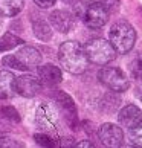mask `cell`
<instances>
[{"label":"cell","mask_w":142,"mask_h":148,"mask_svg":"<svg viewBox=\"0 0 142 148\" xmlns=\"http://www.w3.org/2000/svg\"><path fill=\"white\" fill-rule=\"evenodd\" d=\"M58 60L63 69H66L69 73L80 75L86 72L89 60H87L84 46H81L78 41H64L58 49Z\"/></svg>","instance_id":"1"},{"label":"cell","mask_w":142,"mask_h":148,"mask_svg":"<svg viewBox=\"0 0 142 148\" xmlns=\"http://www.w3.org/2000/svg\"><path fill=\"white\" fill-rule=\"evenodd\" d=\"M108 41L112 43L116 53H128L134 46L136 31L128 21L118 20V21H115L110 28Z\"/></svg>","instance_id":"2"},{"label":"cell","mask_w":142,"mask_h":148,"mask_svg":"<svg viewBox=\"0 0 142 148\" xmlns=\"http://www.w3.org/2000/svg\"><path fill=\"white\" fill-rule=\"evenodd\" d=\"M84 51L89 63H93L98 66H106L116 58L115 47L112 46L110 41L104 40V38H92V40H89L84 46Z\"/></svg>","instance_id":"3"},{"label":"cell","mask_w":142,"mask_h":148,"mask_svg":"<svg viewBox=\"0 0 142 148\" xmlns=\"http://www.w3.org/2000/svg\"><path fill=\"white\" fill-rule=\"evenodd\" d=\"M98 78H99L101 83L112 92L122 93L130 87L128 78L125 76V73L122 70L118 69V67H110V66L102 67L99 70V73H98Z\"/></svg>","instance_id":"4"},{"label":"cell","mask_w":142,"mask_h":148,"mask_svg":"<svg viewBox=\"0 0 142 148\" xmlns=\"http://www.w3.org/2000/svg\"><path fill=\"white\" fill-rule=\"evenodd\" d=\"M108 15H110V14H108V11L96 0V2L90 3L89 6L84 9V12L81 14L80 18L86 23L87 28H90V29H101L102 26L107 23Z\"/></svg>","instance_id":"5"},{"label":"cell","mask_w":142,"mask_h":148,"mask_svg":"<svg viewBox=\"0 0 142 148\" xmlns=\"http://www.w3.org/2000/svg\"><path fill=\"white\" fill-rule=\"evenodd\" d=\"M54 99H55V102H57L58 108L61 110V113L64 114L69 127L70 128L78 127V112H76V106H75L72 98L63 90H55V93H54Z\"/></svg>","instance_id":"6"},{"label":"cell","mask_w":142,"mask_h":148,"mask_svg":"<svg viewBox=\"0 0 142 148\" xmlns=\"http://www.w3.org/2000/svg\"><path fill=\"white\" fill-rule=\"evenodd\" d=\"M37 125L41 128L43 133L51 134L52 138L57 139L58 130H60L58 118H57V114L54 113V110L49 106L38 107V110H37Z\"/></svg>","instance_id":"7"},{"label":"cell","mask_w":142,"mask_h":148,"mask_svg":"<svg viewBox=\"0 0 142 148\" xmlns=\"http://www.w3.org/2000/svg\"><path fill=\"white\" fill-rule=\"evenodd\" d=\"M98 138H99L101 144L108 148H118L124 144V133L121 127L116 124L106 122L102 124L99 130H98Z\"/></svg>","instance_id":"8"},{"label":"cell","mask_w":142,"mask_h":148,"mask_svg":"<svg viewBox=\"0 0 142 148\" xmlns=\"http://www.w3.org/2000/svg\"><path fill=\"white\" fill-rule=\"evenodd\" d=\"M15 93L23 98H34L41 90V81L34 75H21L15 78Z\"/></svg>","instance_id":"9"},{"label":"cell","mask_w":142,"mask_h":148,"mask_svg":"<svg viewBox=\"0 0 142 148\" xmlns=\"http://www.w3.org/2000/svg\"><path fill=\"white\" fill-rule=\"evenodd\" d=\"M14 57L20 66V70H31V69L38 67L41 64L40 51L32 47V46H23Z\"/></svg>","instance_id":"10"},{"label":"cell","mask_w":142,"mask_h":148,"mask_svg":"<svg viewBox=\"0 0 142 148\" xmlns=\"http://www.w3.org/2000/svg\"><path fill=\"white\" fill-rule=\"evenodd\" d=\"M118 121L124 128H134L142 124V110L134 104H127L119 110Z\"/></svg>","instance_id":"11"},{"label":"cell","mask_w":142,"mask_h":148,"mask_svg":"<svg viewBox=\"0 0 142 148\" xmlns=\"http://www.w3.org/2000/svg\"><path fill=\"white\" fill-rule=\"evenodd\" d=\"M52 28L61 32V34H67L69 31H72L75 26V15L70 14L69 11H63V9H57L49 15Z\"/></svg>","instance_id":"12"},{"label":"cell","mask_w":142,"mask_h":148,"mask_svg":"<svg viewBox=\"0 0 142 148\" xmlns=\"http://www.w3.org/2000/svg\"><path fill=\"white\" fill-rule=\"evenodd\" d=\"M38 75H40L41 83H45L46 86H51V87L60 84L63 79L61 70L54 64H45L41 67H38Z\"/></svg>","instance_id":"13"},{"label":"cell","mask_w":142,"mask_h":148,"mask_svg":"<svg viewBox=\"0 0 142 148\" xmlns=\"http://www.w3.org/2000/svg\"><path fill=\"white\" fill-rule=\"evenodd\" d=\"M15 76L8 70H0V99H11L15 95Z\"/></svg>","instance_id":"14"},{"label":"cell","mask_w":142,"mask_h":148,"mask_svg":"<svg viewBox=\"0 0 142 148\" xmlns=\"http://www.w3.org/2000/svg\"><path fill=\"white\" fill-rule=\"evenodd\" d=\"M23 9V0H0V17H15Z\"/></svg>","instance_id":"15"},{"label":"cell","mask_w":142,"mask_h":148,"mask_svg":"<svg viewBox=\"0 0 142 148\" xmlns=\"http://www.w3.org/2000/svg\"><path fill=\"white\" fill-rule=\"evenodd\" d=\"M32 31L35 37L41 41H49L52 38V28L47 25L46 20L43 18H34L32 20Z\"/></svg>","instance_id":"16"},{"label":"cell","mask_w":142,"mask_h":148,"mask_svg":"<svg viewBox=\"0 0 142 148\" xmlns=\"http://www.w3.org/2000/svg\"><path fill=\"white\" fill-rule=\"evenodd\" d=\"M121 98L118 96V92H108L101 99V110L106 113H115L119 108Z\"/></svg>","instance_id":"17"},{"label":"cell","mask_w":142,"mask_h":148,"mask_svg":"<svg viewBox=\"0 0 142 148\" xmlns=\"http://www.w3.org/2000/svg\"><path fill=\"white\" fill-rule=\"evenodd\" d=\"M23 40L20 37L11 34V32H5V34L0 37V52H6V51H11V49L17 47L20 45H23Z\"/></svg>","instance_id":"18"},{"label":"cell","mask_w":142,"mask_h":148,"mask_svg":"<svg viewBox=\"0 0 142 148\" xmlns=\"http://www.w3.org/2000/svg\"><path fill=\"white\" fill-rule=\"evenodd\" d=\"M130 72L136 79L142 81V53H138L132 61H130Z\"/></svg>","instance_id":"19"},{"label":"cell","mask_w":142,"mask_h":148,"mask_svg":"<svg viewBox=\"0 0 142 148\" xmlns=\"http://www.w3.org/2000/svg\"><path fill=\"white\" fill-rule=\"evenodd\" d=\"M34 140L37 142L38 145L41 147H47V148H52V147H57V139L52 138L51 134H46V133H37L34 134Z\"/></svg>","instance_id":"20"},{"label":"cell","mask_w":142,"mask_h":148,"mask_svg":"<svg viewBox=\"0 0 142 148\" xmlns=\"http://www.w3.org/2000/svg\"><path fill=\"white\" fill-rule=\"evenodd\" d=\"M2 114L5 119L11 121V122H20V114L17 112V108L12 106H5L2 108Z\"/></svg>","instance_id":"21"},{"label":"cell","mask_w":142,"mask_h":148,"mask_svg":"<svg viewBox=\"0 0 142 148\" xmlns=\"http://www.w3.org/2000/svg\"><path fill=\"white\" fill-rule=\"evenodd\" d=\"M93 2H96V0H73L72 6H73V11H75V15L76 17H81V14L84 12V9Z\"/></svg>","instance_id":"22"},{"label":"cell","mask_w":142,"mask_h":148,"mask_svg":"<svg viewBox=\"0 0 142 148\" xmlns=\"http://www.w3.org/2000/svg\"><path fill=\"white\" fill-rule=\"evenodd\" d=\"M130 140L136 147H142V125L130 128Z\"/></svg>","instance_id":"23"},{"label":"cell","mask_w":142,"mask_h":148,"mask_svg":"<svg viewBox=\"0 0 142 148\" xmlns=\"http://www.w3.org/2000/svg\"><path fill=\"white\" fill-rule=\"evenodd\" d=\"M98 2L108 11V14L116 12L119 9V5H121V0H98Z\"/></svg>","instance_id":"24"},{"label":"cell","mask_w":142,"mask_h":148,"mask_svg":"<svg viewBox=\"0 0 142 148\" xmlns=\"http://www.w3.org/2000/svg\"><path fill=\"white\" fill-rule=\"evenodd\" d=\"M17 148V147H23V144L19 140H15L12 138H6V136H2L0 138V148Z\"/></svg>","instance_id":"25"},{"label":"cell","mask_w":142,"mask_h":148,"mask_svg":"<svg viewBox=\"0 0 142 148\" xmlns=\"http://www.w3.org/2000/svg\"><path fill=\"white\" fill-rule=\"evenodd\" d=\"M2 64L5 66V67L19 69V70H20V66H19V63H17V60H15V57H14V55H6V57H3Z\"/></svg>","instance_id":"26"},{"label":"cell","mask_w":142,"mask_h":148,"mask_svg":"<svg viewBox=\"0 0 142 148\" xmlns=\"http://www.w3.org/2000/svg\"><path fill=\"white\" fill-rule=\"evenodd\" d=\"M34 2H35L37 6H40V8H43V9H46V8L54 6V3H55L57 0H34Z\"/></svg>","instance_id":"27"},{"label":"cell","mask_w":142,"mask_h":148,"mask_svg":"<svg viewBox=\"0 0 142 148\" xmlns=\"http://www.w3.org/2000/svg\"><path fill=\"white\" fill-rule=\"evenodd\" d=\"M76 147H93V144L89 140H84V142H80V144H76Z\"/></svg>","instance_id":"28"},{"label":"cell","mask_w":142,"mask_h":148,"mask_svg":"<svg viewBox=\"0 0 142 148\" xmlns=\"http://www.w3.org/2000/svg\"><path fill=\"white\" fill-rule=\"evenodd\" d=\"M63 2H64V3H69V5H72V3H73V0H63Z\"/></svg>","instance_id":"29"},{"label":"cell","mask_w":142,"mask_h":148,"mask_svg":"<svg viewBox=\"0 0 142 148\" xmlns=\"http://www.w3.org/2000/svg\"><path fill=\"white\" fill-rule=\"evenodd\" d=\"M0 26H2V18H0Z\"/></svg>","instance_id":"30"},{"label":"cell","mask_w":142,"mask_h":148,"mask_svg":"<svg viewBox=\"0 0 142 148\" xmlns=\"http://www.w3.org/2000/svg\"><path fill=\"white\" fill-rule=\"evenodd\" d=\"M141 101H142V93H141Z\"/></svg>","instance_id":"31"}]
</instances>
